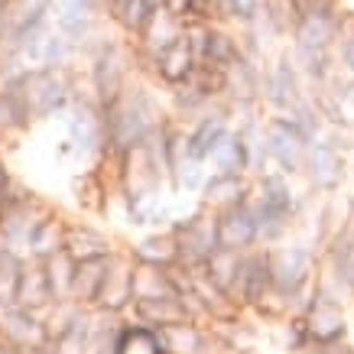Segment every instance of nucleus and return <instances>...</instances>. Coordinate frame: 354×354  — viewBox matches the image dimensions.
<instances>
[{
    "label": "nucleus",
    "mask_w": 354,
    "mask_h": 354,
    "mask_svg": "<svg viewBox=\"0 0 354 354\" xmlns=\"http://www.w3.org/2000/svg\"><path fill=\"white\" fill-rule=\"evenodd\" d=\"M195 59H198L195 39H192V32L185 30L156 53V68H160V75L166 78V82L179 85V82H185V78L195 72Z\"/></svg>",
    "instance_id": "nucleus-11"
},
{
    "label": "nucleus",
    "mask_w": 354,
    "mask_h": 354,
    "mask_svg": "<svg viewBox=\"0 0 354 354\" xmlns=\"http://www.w3.org/2000/svg\"><path fill=\"white\" fill-rule=\"evenodd\" d=\"M260 3H263V0H225V13L234 17V20L250 23L260 13Z\"/></svg>",
    "instance_id": "nucleus-36"
},
{
    "label": "nucleus",
    "mask_w": 354,
    "mask_h": 354,
    "mask_svg": "<svg viewBox=\"0 0 354 354\" xmlns=\"http://www.w3.org/2000/svg\"><path fill=\"white\" fill-rule=\"evenodd\" d=\"M95 88L101 95V104L104 111H111L120 101V91H124V65H120V53L114 46L101 49L95 59Z\"/></svg>",
    "instance_id": "nucleus-13"
},
{
    "label": "nucleus",
    "mask_w": 354,
    "mask_h": 354,
    "mask_svg": "<svg viewBox=\"0 0 354 354\" xmlns=\"http://www.w3.org/2000/svg\"><path fill=\"white\" fill-rule=\"evenodd\" d=\"M221 250V241H218V225L215 221H205V218H195L185 225V234L179 241V254L192 257L195 263H208Z\"/></svg>",
    "instance_id": "nucleus-15"
},
{
    "label": "nucleus",
    "mask_w": 354,
    "mask_h": 354,
    "mask_svg": "<svg viewBox=\"0 0 354 354\" xmlns=\"http://www.w3.org/2000/svg\"><path fill=\"white\" fill-rule=\"evenodd\" d=\"M23 91H26V101L32 108V118H49L55 111H62L65 101H68L62 75H55L53 68H39V72L26 75L23 78Z\"/></svg>",
    "instance_id": "nucleus-10"
},
{
    "label": "nucleus",
    "mask_w": 354,
    "mask_h": 354,
    "mask_svg": "<svg viewBox=\"0 0 354 354\" xmlns=\"http://www.w3.org/2000/svg\"><path fill=\"white\" fill-rule=\"evenodd\" d=\"M286 118H290L309 140H315V133H319V111L312 108V104H306V101L292 104V108L286 111Z\"/></svg>",
    "instance_id": "nucleus-35"
},
{
    "label": "nucleus",
    "mask_w": 354,
    "mask_h": 354,
    "mask_svg": "<svg viewBox=\"0 0 354 354\" xmlns=\"http://www.w3.org/2000/svg\"><path fill=\"white\" fill-rule=\"evenodd\" d=\"M342 32V17L338 13H306L296 26V65L302 72L322 82L328 75V49Z\"/></svg>",
    "instance_id": "nucleus-1"
},
{
    "label": "nucleus",
    "mask_w": 354,
    "mask_h": 354,
    "mask_svg": "<svg viewBox=\"0 0 354 354\" xmlns=\"http://www.w3.org/2000/svg\"><path fill=\"white\" fill-rule=\"evenodd\" d=\"M273 292V250H244L234 279V302L260 306Z\"/></svg>",
    "instance_id": "nucleus-5"
},
{
    "label": "nucleus",
    "mask_w": 354,
    "mask_h": 354,
    "mask_svg": "<svg viewBox=\"0 0 354 354\" xmlns=\"http://www.w3.org/2000/svg\"><path fill=\"white\" fill-rule=\"evenodd\" d=\"M195 39V53L198 59H205L208 65H215V68H227V65H234L241 59V49H237V39L234 36H227L221 30H195L192 32Z\"/></svg>",
    "instance_id": "nucleus-14"
},
{
    "label": "nucleus",
    "mask_w": 354,
    "mask_h": 354,
    "mask_svg": "<svg viewBox=\"0 0 354 354\" xmlns=\"http://www.w3.org/2000/svg\"><path fill=\"white\" fill-rule=\"evenodd\" d=\"M263 17L277 32H296L306 13H302L299 0H263Z\"/></svg>",
    "instance_id": "nucleus-31"
},
{
    "label": "nucleus",
    "mask_w": 354,
    "mask_h": 354,
    "mask_svg": "<svg viewBox=\"0 0 354 354\" xmlns=\"http://www.w3.org/2000/svg\"><path fill=\"white\" fill-rule=\"evenodd\" d=\"M169 344L162 338V332H153L147 325H127L120 328L118 342H114V354H166Z\"/></svg>",
    "instance_id": "nucleus-17"
},
{
    "label": "nucleus",
    "mask_w": 354,
    "mask_h": 354,
    "mask_svg": "<svg viewBox=\"0 0 354 354\" xmlns=\"http://www.w3.org/2000/svg\"><path fill=\"white\" fill-rule=\"evenodd\" d=\"M306 322H309L312 344H319V348H332V344L344 342V335H348V319L342 312V302L332 296H322L319 290L306 309Z\"/></svg>",
    "instance_id": "nucleus-8"
},
{
    "label": "nucleus",
    "mask_w": 354,
    "mask_h": 354,
    "mask_svg": "<svg viewBox=\"0 0 354 354\" xmlns=\"http://www.w3.org/2000/svg\"><path fill=\"white\" fill-rule=\"evenodd\" d=\"M72 137L82 150H91L97 140H101V124L88 108H78V114L72 118Z\"/></svg>",
    "instance_id": "nucleus-34"
},
{
    "label": "nucleus",
    "mask_w": 354,
    "mask_h": 354,
    "mask_svg": "<svg viewBox=\"0 0 354 354\" xmlns=\"http://www.w3.org/2000/svg\"><path fill=\"white\" fill-rule=\"evenodd\" d=\"M225 88L237 101H254L257 97V72L250 68V62L237 59L234 65L225 68Z\"/></svg>",
    "instance_id": "nucleus-32"
},
{
    "label": "nucleus",
    "mask_w": 354,
    "mask_h": 354,
    "mask_svg": "<svg viewBox=\"0 0 354 354\" xmlns=\"http://www.w3.org/2000/svg\"><path fill=\"white\" fill-rule=\"evenodd\" d=\"M215 225H218V241L227 250H241L244 254V250H250L260 241V215H257V205L250 198L221 208Z\"/></svg>",
    "instance_id": "nucleus-6"
},
{
    "label": "nucleus",
    "mask_w": 354,
    "mask_h": 354,
    "mask_svg": "<svg viewBox=\"0 0 354 354\" xmlns=\"http://www.w3.org/2000/svg\"><path fill=\"white\" fill-rule=\"evenodd\" d=\"M260 215V237L263 241H279L286 234L292 215H296V195L290 189L286 172H270L260 179V195L254 198Z\"/></svg>",
    "instance_id": "nucleus-2"
},
{
    "label": "nucleus",
    "mask_w": 354,
    "mask_h": 354,
    "mask_svg": "<svg viewBox=\"0 0 354 354\" xmlns=\"http://www.w3.org/2000/svg\"><path fill=\"white\" fill-rule=\"evenodd\" d=\"M0 328L13 344H23V348H36L46 338V328L32 319V309H10L3 315Z\"/></svg>",
    "instance_id": "nucleus-21"
},
{
    "label": "nucleus",
    "mask_w": 354,
    "mask_h": 354,
    "mask_svg": "<svg viewBox=\"0 0 354 354\" xmlns=\"http://www.w3.org/2000/svg\"><path fill=\"white\" fill-rule=\"evenodd\" d=\"M111 273V260L108 257H95V260H82L75 267V290L72 296H78L82 302H91L101 296L104 283Z\"/></svg>",
    "instance_id": "nucleus-20"
},
{
    "label": "nucleus",
    "mask_w": 354,
    "mask_h": 354,
    "mask_svg": "<svg viewBox=\"0 0 354 354\" xmlns=\"http://www.w3.org/2000/svg\"><path fill=\"white\" fill-rule=\"evenodd\" d=\"M302 13H332L335 0H299Z\"/></svg>",
    "instance_id": "nucleus-40"
},
{
    "label": "nucleus",
    "mask_w": 354,
    "mask_h": 354,
    "mask_svg": "<svg viewBox=\"0 0 354 354\" xmlns=\"http://www.w3.org/2000/svg\"><path fill=\"white\" fill-rule=\"evenodd\" d=\"M263 97H267L273 108L290 111L292 104H299V78H296V62L290 59H279L263 78Z\"/></svg>",
    "instance_id": "nucleus-12"
},
{
    "label": "nucleus",
    "mask_w": 354,
    "mask_h": 354,
    "mask_svg": "<svg viewBox=\"0 0 354 354\" xmlns=\"http://www.w3.org/2000/svg\"><path fill=\"white\" fill-rule=\"evenodd\" d=\"M55 10H59V30L65 36H82L88 30V23H91L95 3L91 0H59Z\"/></svg>",
    "instance_id": "nucleus-29"
},
{
    "label": "nucleus",
    "mask_w": 354,
    "mask_h": 354,
    "mask_svg": "<svg viewBox=\"0 0 354 354\" xmlns=\"http://www.w3.org/2000/svg\"><path fill=\"white\" fill-rule=\"evenodd\" d=\"M75 260L68 257V250H59L53 257H46V277H49V286H53L55 299H65L75 290Z\"/></svg>",
    "instance_id": "nucleus-27"
},
{
    "label": "nucleus",
    "mask_w": 354,
    "mask_h": 354,
    "mask_svg": "<svg viewBox=\"0 0 354 354\" xmlns=\"http://www.w3.org/2000/svg\"><path fill=\"white\" fill-rule=\"evenodd\" d=\"M212 160H215L218 172H234V176H244V172L250 169V147H247L244 130H237V133L227 130V137L218 143V150H215Z\"/></svg>",
    "instance_id": "nucleus-19"
},
{
    "label": "nucleus",
    "mask_w": 354,
    "mask_h": 354,
    "mask_svg": "<svg viewBox=\"0 0 354 354\" xmlns=\"http://www.w3.org/2000/svg\"><path fill=\"white\" fill-rule=\"evenodd\" d=\"M205 195H208L212 205L227 208V205H237V202H244V198H250V189H247V183L241 176H234V172H215L212 183L205 185Z\"/></svg>",
    "instance_id": "nucleus-23"
},
{
    "label": "nucleus",
    "mask_w": 354,
    "mask_h": 354,
    "mask_svg": "<svg viewBox=\"0 0 354 354\" xmlns=\"http://www.w3.org/2000/svg\"><path fill=\"white\" fill-rule=\"evenodd\" d=\"M267 150L270 160H277V166L283 172H302L306 169V160H309V147L312 140L302 133L296 124H292L286 114L283 118H273L267 124Z\"/></svg>",
    "instance_id": "nucleus-4"
},
{
    "label": "nucleus",
    "mask_w": 354,
    "mask_h": 354,
    "mask_svg": "<svg viewBox=\"0 0 354 354\" xmlns=\"http://www.w3.org/2000/svg\"><path fill=\"white\" fill-rule=\"evenodd\" d=\"M306 176L319 192H335L344 179V156L335 140H312L309 160H306Z\"/></svg>",
    "instance_id": "nucleus-9"
},
{
    "label": "nucleus",
    "mask_w": 354,
    "mask_h": 354,
    "mask_svg": "<svg viewBox=\"0 0 354 354\" xmlns=\"http://www.w3.org/2000/svg\"><path fill=\"white\" fill-rule=\"evenodd\" d=\"M227 137V124L221 114H215V118H202L198 124H195V130L185 137V156L189 160H212L218 150V143Z\"/></svg>",
    "instance_id": "nucleus-16"
},
{
    "label": "nucleus",
    "mask_w": 354,
    "mask_h": 354,
    "mask_svg": "<svg viewBox=\"0 0 354 354\" xmlns=\"http://www.w3.org/2000/svg\"><path fill=\"white\" fill-rule=\"evenodd\" d=\"M338 49H342L344 68L354 75V20L342 23V32H338Z\"/></svg>",
    "instance_id": "nucleus-37"
},
{
    "label": "nucleus",
    "mask_w": 354,
    "mask_h": 354,
    "mask_svg": "<svg viewBox=\"0 0 354 354\" xmlns=\"http://www.w3.org/2000/svg\"><path fill=\"white\" fill-rule=\"evenodd\" d=\"M0 354H20V351H10V348H0Z\"/></svg>",
    "instance_id": "nucleus-41"
},
{
    "label": "nucleus",
    "mask_w": 354,
    "mask_h": 354,
    "mask_svg": "<svg viewBox=\"0 0 354 354\" xmlns=\"http://www.w3.org/2000/svg\"><path fill=\"white\" fill-rule=\"evenodd\" d=\"M23 263L13 257V250H0V309H10L20 299Z\"/></svg>",
    "instance_id": "nucleus-30"
},
{
    "label": "nucleus",
    "mask_w": 354,
    "mask_h": 354,
    "mask_svg": "<svg viewBox=\"0 0 354 354\" xmlns=\"http://www.w3.org/2000/svg\"><path fill=\"white\" fill-rule=\"evenodd\" d=\"M137 312L147 319L150 325L160 328H172V325H185L189 322V312L185 302L179 296H156V299H137Z\"/></svg>",
    "instance_id": "nucleus-18"
},
{
    "label": "nucleus",
    "mask_w": 354,
    "mask_h": 354,
    "mask_svg": "<svg viewBox=\"0 0 354 354\" xmlns=\"http://www.w3.org/2000/svg\"><path fill=\"white\" fill-rule=\"evenodd\" d=\"M179 257V244L169 237H150L137 247V260L140 263H153V267H169L172 260Z\"/></svg>",
    "instance_id": "nucleus-33"
},
{
    "label": "nucleus",
    "mask_w": 354,
    "mask_h": 354,
    "mask_svg": "<svg viewBox=\"0 0 354 354\" xmlns=\"http://www.w3.org/2000/svg\"><path fill=\"white\" fill-rule=\"evenodd\" d=\"M328 260H332V273L338 279V286L354 292V231H344V234L335 237Z\"/></svg>",
    "instance_id": "nucleus-26"
},
{
    "label": "nucleus",
    "mask_w": 354,
    "mask_h": 354,
    "mask_svg": "<svg viewBox=\"0 0 354 354\" xmlns=\"http://www.w3.org/2000/svg\"><path fill=\"white\" fill-rule=\"evenodd\" d=\"M53 286L46 277V267H23V279H20V306L23 309H39L46 302H53Z\"/></svg>",
    "instance_id": "nucleus-25"
},
{
    "label": "nucleus",
    "mask_w": 354,
    "mask_h": 354,
    "mask_svg": "<svg viewBox=\"0 0 354 354\" xmlns=\"http://www.w3.org/2000/svg\"><path fill=\"white\" fill-rule=\"evenodd\" d=\"M133 273L137 270L130 267H118L111 263V273H108V283H104V290H101V306H108V309H120V306H127L130 299H137L133 296Z\"/></svg>",
    "instance_id": "nucleus-28"
},
{
    "label": "nucleus",
    "mask_w": 354,
    "mask_h": 354,
    "mask_svg": "<svg viewBox=\"0 0 354 354\" xmlns=\"http://www.w3.org/2000/svg\"><path fill=\"white\" fill-rule=\"evenodd\" d=\"M162 10L176 17V20H183V17L192 13V0H162Z\"/></svg>",
    "instance_id": "nucleus-39"
},
{
    "label": "nucleus",
    "mask_w": 354,
    "mask_h": 354,
    "mask_svg": "<svg viewBox=\"0 0 354 354\" xmlns=\"http://www.w3.org/2000/svg\"><path fill=\"white\" fill-rule=\"evenodd\" d=\"M153 108L143 95H133L130 101H118L108 111V137L120 150H133L140 147L153 127Z\"/></svg>",
    "instance_id": "nucleus-3"
},
{
    "label": "nucleus",
    "mask_w": 354,
    "mask_h": 354,
    "mask_svg": "<svg viewBox=\"0 0 354 354\" xmlns=\"http://www.w3.org/2000/svg\"><path fill=\"white\" fill-rule=\"evenodd\" d=\"M32 118V108L26 101L23 82L10 85L7 91H0V130H20L26 127Z\"/></svg>",
    "instance_id": "nucleus-22"
},
{
    "label": "nucleus",
    "mask_w": 354,
    "mask_h": 354,
    "mask_svg": "<svg viewBox=\"0 0 354 354\" xmlns=\"http://www.w3.org/2000/svg\"><path fill=\"white\" fill-rule=\"evenodd\" d=\"M65 250L75 263H82V260L108 257V241L95 234L91 227H72V231H65Z\"/></svg>",
    "instance_id": "nucleus-24"
},
{
    "label": "nucleus",
    "mask_w": 354,
    "mask_h": 354,
    "mask_svg": "<svg viewBox=\"0 0 354 354\" xmlns=\"http://www.w3.org/2000/svg\"><path fill=\"white\" fill-rule=\"evenodd\" d=\"M348 354H354V351H348Z\"/></svg>",
    "instance_id": "nucleus-43"
},
{
    "label": "nucleus",
    "mask_w": 354,
    "mask_h": 354,
    "mask_svg": "<svg viewBox=\"0 0 354 354\" xmlns=\"http://www.w3.org/2000/svg\"><path fill=\"white\" fill-rule=\"evenodd\" d=\"M312 273H315V260H312V254L306 247L273 250V296L296 299L309 286Z\"/></svg>",
    "instance_id": "nucleus-7"
},
{
    "label": "nucleus",
    "mask_w": 354,
    "mask_h": 354,
    "mask_svg": "<svg viewBox=\"0 0 354 354\" xmlns=\"http://www.w3.org/2000/svg\"><path fill=\"white\" fill-rule=\"evenodd\" d=\"M0 23H3V13H0Z\"/></svg>",
    "instance_id": "nucleus-42"
},
{
    "label": "nucleus",
    "mask_w": 354,
    "mask_h": 354,
    "mask_svg": "<svg viewBox=\"0 0 354 354\" xmlns=\"http://www.w3.org/2000/svg\"><path fill=\"white\" fill-rule=\"evenodd\" d=\"M218 10H225V0H192V17L198 20L218 17Z\"/></svg>",
    "instance_id": "nucleus-38"
}]
</instances>
